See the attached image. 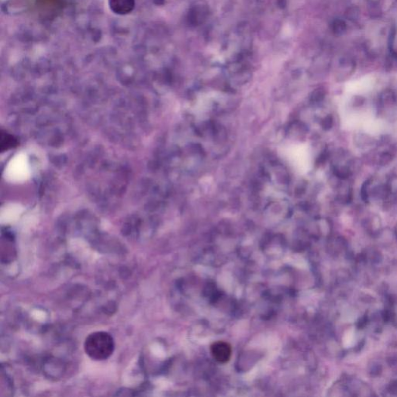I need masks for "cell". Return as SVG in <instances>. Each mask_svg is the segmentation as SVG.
I'll list each match as a JSON object with an SVG mask.
<instances>
[{
	"label": "cell",
	"instance_id": "3957f363",
	"mask_svg": "<svg viewBox=\"0 0 397 397\" xmlns=\"http://www.w3.org/2000/svg\"><path fill=\"white\" fill-rule=\"evenodd\" d=\"M43 370L48 377L58 379L65 372V364L59 359L49 357L44 361Z\"/></svg>",
	"mask_w": 397,
	"mask_h": 397
},
{
	"label": "cell",
	"instance_id": "5b68a950",
	"mask_svg": "<svg viewBox=\"0 0 397 397\" xmlns=\"http://www.w3.org/2000/svg\"><path fill=\"white\" fill-rule=\"evenodd\" d=\"M370 185V180L365 181L364 185L361 187V195L362 200L364 202H368V198H369V193H368V186Z\"/></svg>",
	"mask_w": 397,
	"mask_h": 397
},
{
	"label": "cell",
	"instance_id": "277c9868",
	"mask_svg": "<svg viewBox=\"0 0 397 397\" xmlns=\"http://www.w3.org/2000/svg\"><path fill=\"white\" fill-rule=\"evenodd\" d=\"M109 4L113 13L126 15L132 12L135 6V0H109Z\"/></svg>",
	"mask_w": 397,
	"mask_h": 397
},
{
	"label": "cell",
	"instance_id": "6da1fadb",
	"mask_svg": "<svg viewBox=\"0 0 397 397\" xmlns=\"http://www.w3.org/2000/svg\"><path fill=\"white\" fill-rule=\"evenodd\" d=\"M84 349L91 359L105 360L110 357L114 352V339L107 332H94L86 337Z\"/></svg>",
	"mask_w": 397,
	"mask_h": 397
},
{
	"label": "cell",
	"instance_id": "8992f818",
	"mask_svg": "<svg viewBox=\"0 0 397 397\" xmlns=\"http://www.w3.org/2000/svg\"><path fill=\"white\" fill-rule=\"evenodd\" d=\"M396 235H397V227H396Z\"/></svg>",
	"mask_w": 397,
	"mask_h": 397
},
{
	"label": "cell",
	"instance_id": "7a4b0ae2",
	"mask_svg": "<svg viewBox=\"0 0 397 397\" xmlns=\"http://www.w3.org/2000/svg\"><path fill=\"white\" fill-rule=\"evenodd\" d=\"M213 358L217 362L225 364L230 361L232 356V348L230 344L225 341H216L211 347Z\"/></svg>",
	"mask_w": 397,
	"mask_h": 397
}]
</instances>
